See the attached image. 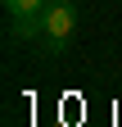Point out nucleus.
Masks as SVG:
<instances>
[{
  "mask_svg": "<svg viewBox=\"0 0 122 127\" xmlns=\"http://www.w3.org/2000/svg\"><path fill=\"white\" fill-rule=\"evenodd\" d=\"M72 32H77V5H72V0H50V5H45V36H41L45 50L59 55L72 41Z\"/></svg>",
  "mask_w": 122,
  "mask_h": 127,
  "instance_id": "f257e3e1",
  "label": "nucleus"
},
{
  "mask_svg": "<svg viewBox=\"0 0 122 127\" xmlns=\"http://www.w3.org/2000/svg\"><path fill=\"white\" fill-rule=\"evenodd\" d=\"M5 32H9L14 45L45 36V9H36V14H9V27H5Z\"/></svg>",
  "mask_w": 122,
  "mask_h": 127,
  "instance_id": "f03ea898",
  "label": "nucleus"
},
{
  "mask_svg": "<svg viewBox=\"0 0 122 127\" xmlns=\"http://www.w3.org/2000/svg\"><path fill=\"white\" fill-rule=\"evenodd\" d=\"M45 5H50V0H5V14H36Z\"/></svg>",
  "mask_w": 122,
  "mask_h": 127,
  "instance_id": "7ed1b4c3",
  "label": "nucleus"
}]
</instances>
